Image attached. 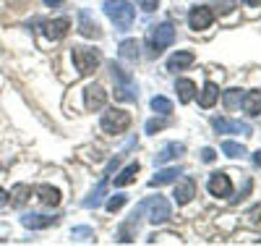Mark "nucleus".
Wrapping results in <instances>:
<instances>
[{
	"label": "nucleus",
	"mask_w": 261,
	"mask_h": 246,
	"mask_svg": "<svg viewBox=\"0 0 261 246\" xmlns=\"http://www.w3.org/2000/svg\"><path fill=\"white\" fill-rule=\"evenodd\" d=\"M105 13L110 16V21L118 27V32H128L136 21V8L130 3H125V0H107Z\"/></svg>",
	"instance_id": "obj_1"
},
{
	"label": "nucleus",
	"mask_w": 261,
	"mask_h": 246,
	"mask_svg": "<svg viewBox=\"0 0 261 246\" xmlns=\"http://www.w3.org/2000/svg\"><path fill=\"white\" fill-rule=\"evenodd\" d=\"M110 71H113V79H115V97H118V100H125V102L136 100L139 92H136L134 76H130L125 69H120V65H115V63L110 65Z\"/></svg>",
	"instance_id": "obj_2"
},
{
	"label": "nucleus",
	"mask_w": 261,
	"mask_h": 246,
	"mask_svg": "<svg viewBox=\"0 0 261 246\" xmlns=\"http://www.w3.org/2000/svg\"><path fill=\"white\" fill-rule=\"evenodd\" d=\"M146 39H149V48H151V53L160 55L165 48H170V44L175 42V29H172V24H160V27H151V29H149V34H146Z\"/></svg>",
	"instance_id": "obj_3"
},
{
	"label": "nucleus",
	"mask_w": 261,
	"mask_h": 246,
	"mask_svg": "<svg viewBox=\"0 0 261 246\" xmlns=\"http://www.w3.org/2000/svg\"><path fill=\"white\" fill-rule=\"evenodd\" d=\"M73 63H76L79 74H92L102 63V55L99 50H92V48H73Z\"/></svg>",
	"instance_id": "obj_4"
},
{
	"label": "nucleus",
	"mask_w": 261,
	"mask_h": 246,
	"mask_svg": "<svg viewBox=\"0 0 261 246\" xmlns=\"http://www.w3.org/2000/svg\"><path fill=\"white\" fill-rule=\"evenodd\" d=\"M128 126H130V116L125 110L113 107L102 116V131H107V133H123V131H128Z\"/></svg>",
	"instance_id": "obj_5"
},
{
	"label": "nucleus",
	"mask_w": 261,
	"mask_h": 246,
	"mask_svg": "<svg viewBox=\"0 0 261 246\" xmlns=\"http://www.w3.org/2000/svg\"><path fill=\"white\" fill-rule=\"evenodd\" d=\"M144 210H149V220L160 226V222H167L170 220V202L162 196H151L144 202Z\"/></svg>",
	"instance_id": "obj_6"
},
{
	"label": "nucleus",
	"mask_w": 261,
	"mask_h": 246,
	"mask_svg": "<svg viewBox=\"0 0 261 246\" xmlns=\"http://www.w3.org/2000/svg\"><path fill=\"white\" fill-rule=\"evenodd\" d=\"M217 133H243V137H251V126L241 123V121H230V118H214L212 121Z\"/></svg>",
	"instance_id": "obj_7"
},
{
	"label": "nucleus",
	"mask_w": 261,
	"mask_h": 246,
	"mask_svg": "<svg viewBox=\"0 0 261 246\" xmlns=\"http://www.w3.org/2000/svg\"><path fill=\"white\" fill-rule=\"evenodd\" d=\"M212 21H214V13H212V8H206V6L193 8V11H191V16H188V24H191V29H193V32L209 29V27H212Z\"/></svg>",
	"instance_id": "obj_8"
},
{
	"label": "nucleus",
	"mask_w": 261,
	"mask_h": 246,
	"mask_svg": "<svg viewBox=\"0 0 261 246\" xmlns=\"http://www.w3.org/2000/svg\"><path fill=\"white\" fill-rule=\"evenodd\" d=\"M42 29H45V37H47V39L58 42V39H63L65 34H68V29H71V21H68V18L45 21V24H42Z\"/></svg>",
	"instance_id": "obj_9"
},
{
	"label": "nucleus",
	"mask_w": 261,
	"mask_h": 246,
	"mask_svg": "<svg viewBox=\"0 0 261 246\" xmlns=\"http://www.w3.org/2000/svg\"><path fill=\"white\" fill-rule=\"evenodd\" d=\"M84 102H86V110H99L107 102V92L99 84H92V86H86V92H84Z\"/></svg>",
	"instance_id": "obj_10"
},
{
	"label": "nucleus",
	"mask_w": 261,
	"mask_h": 246,
	"mask_svg": "<svg viewBox=\"0 0 261 246\" xmlns=\"http://www.w3.org/2000/svg\"><path fill=\"white\" fill-rule=\"evenodd\" d=\"M209 191L214 194V196H230V191H232V184H230V175H225V173H214L212 178H209Z\"/></svg>",
	"instance_id": "obj_11"
},
{
	"label": "nucleus",
	"mask_w": 261,
	"mask_h": 246,
	"mask_svg": "<svg viewBox=\"0 0 261 246\" xmlns=\"http://www.w3.org/2000/svg\"><path fill=\"white\" fill-rule=\"evenodd\" d=\"M193 194H196V184H193V178H183V181L175 186V202L178 205H188L191 199H193Z\"/></svg>",
	"instance_id": "obj_12"
},
{
	"label": "nucleus",
	"mask_w": 261,
	"mask_h": 246,
	"mask_svg": "<svg viewBox=\"0 0 261 246\" xmlns=\"http://www.w3.org/2000/svg\"><path fill=\"white\" fill-rule=\"evenodd\" d=\"M193 60H196V55L191 50H180L167 60V71H183V69H188V65H193Z\"/></svg>",
	"instance_id": "obj_13"
},
{
	"label": "nucleus",
	"mask_w": 261,
	"mask_h": 246,
	"mask_svg": "<svg viewBox=\"0 0 261 246\" xmlns=\"http://www.w3.org/2000/svg\"><path fill=\"white\" fill-rule=\"evenodd\" d=\"M34 194H37V199H39L45 207H58V205H60V191L53 189V186H37Z\"/></svg>",
	"instance_id": "obj_14"
},
{
	"label": "nucleus",
	"mask_w": 261,
	"mask_h": 246,
	"mask_svg": "<svg viewBox=\"0 0 261 246\" xmlns=\"http://www.w3.org/2000/svg\"><path fill=\"white\" fill-rule=\"evenodd\" d=\"M21 222H24L27 228H32V231H39V228L55 226L58 217H47V215H24V217H21Z\"/></svg>",
	"instance_id": "obj_15"
},
{
	"label": "nucleus",
	"mask_w": 261,
	"mask_h": 246,
	"mask_svg": "<svg viewBox=\"0 0 261 246\" xmlns=\"http://www.w3.org/2000/svg\"><path fill=\"white\" fill-rule=\"evenodd\" d=\"M186 152V147L183 144H178V142H172V144H167V147H162V152L154 158V163L157 165H165V163H170V160H175V158H180V154Z\"/></svg>",
	"instance_id": "obj_16"
},
{
	"label": "nucleus",
	"mask_w": 261,
	"mask_h": 246,
	"mask_svg": "<svg viewBox=\"0 0 261 246\" xmlns=\"http://www.w3.org/2000/svg\"><path fill=\"white\" fill-rule=\"evenodd\" d=\"M79 32H81L84 37H89V39H99V37H102V29H99V24H97V21H92L86 11L81 13V24H79Z\"/></svg>",
	"instance_id": "obj_17"
},
{
	"label": "nucleus",
	"mask_w": 261,
	"mask_h": 246,
	"mask_svg": "<svg viewBox=\"0 0 261 246\" xmlns=\"http://www.w3.org/2000/svg\"><path fill=\"white\" fill-rule=\"evenodd\" d=\"M107 178H110V175H102V181L97 184V189L84 199V207H86V210H92V207H99V205H102L105 191H107Z\"/></svg>",
	"instance_id": "obj_18"
},
{
	"label": "nucleus",
	"mask_w": 261,
	"mask_h": 246,
	"mask_svg": "<svg viewBox=\"0 0 261 246\" xmlns=\"http://www.w3.org/2000/svg\"><path fill=\"white\" fill-rule=\"evenodd\" d=\"M178 175H180L178 168H162L160 173H154V178L149 181V186H165V184H172V181H178Z\"/></svg>",
	"instance_id": "obj_19"
},
{
	"label": "nucleus",
	"mask_w": 261,
	"mask_h": 246,
	"mask_svg": "<svg viewBox=\"0 0 261 246\" xmlns=\"http://www.w3.org/2000/svg\"><path fill=\"white\" fill-rule=\"evenodd\" d=\"M243 110L248 116H258L261 113V89H256V92H248V95H243Z\"/></svg>",
	"instance_id": "obj_20"
},
{
	"label": "nucleus",
	"mask_w": 261,
	"mask_h": 246,
	"mask_svg": "<svg viewBox=\"0 0 261 246\" xmlns=\"http://www.w3.org/2000/svg\"><path fill=\"white\" fill-rule=\"evenodd\" d=\"M217 97H220V89H217V84H214V81H206V84H204V92H201V97H199V105H201L204 110H209V107L217 102Z\"/></svg>",
	"instance_id": "obj_21"
},
{
	"label": "nucleus",
	"mask_w": 261,
	"mask_h": 246,
	"mask_svg": "<svg viewBox=\"0 0 261 246\" xmlns=\"http://www.w3.org/2000/svg\"><path fill=\"white\" fill-rule=\"evenodd\" d=\"M175 89H178L180 102H191L193 95H196V84H193L191 79H178V81H175Z\"/></svg>",
	"instance_id": "obj_22"
},
{
	"label": "nucleus",
	"mask_w": 261,
	"mask_h": 246,
	"mask_svg": "<svg viewBox=\"0 0 261 246\" xmlns=\"http://www.w3.org/2000/svg\"><path fill=\"white\" fill-rule=\"evenodd\" d=\"M139 42L136 39H125V42H120V58L123 60H130V63H136L139 60Z\"/></svg>",
	"instance_id": "obj_23"
},
{
	"label": "nucleus",
	"mask_w": 261,
	"mask_h": 246,
	"mask_svg": "<svg viewBox=\"0 0 261 246\" xmlns=\"http://www.w3.org/2000/svg\"><path fill=\"white\" fill-rule=\"evenodd\" d=\"M136 173H139V163H130V165L115 178V186H128V184H134V181H136Z\"/></svg>",
	"instance_id": "obj_24"
},
{
	"label": "nucleus",
	"mask_w": 261,
	"mask_h": 246,
	"mask_svg": "<svg viewBox=\"0 0 261 246\" xmlns=\"http://www.w3.org/2000/svg\"><path fill=\"white\" fill-rule=\"evenodd\" d=\"M29 194H32V189H29L27 184L13 186V191H11V196H13V199H11V205H13V207H21V205L27 202V196H29Z\"/></svg>",
	"instance_id": "obj_25"
},
{
	"label": "nucleus",
	"mask_w": 261,
	"mask_h": 246,
	"mask_svg": "<svg viewBox=\"0 0 261 246\" xmlns=\"http://www.w3.org/2000/svg\"><path fill=\"white\" fill-rule=\"evenodd\" d=\"M151 110L160 116H170L172 113V102L167 97H151Z\"/></svg>",
	"instance_id": "obj_26"
},
{
	"label": "nucleus",
	"mask_w": 261,
	"mask_h": 246,
	"mask_svg": "<svg viewBox=\"0 0 261 246\" xmlns=\"http://www.w3.org/2000/svg\"><path fill=\"white\" fill-rule=\"evenodd\" d=\"M241 102H243L241 89H227V92H225V107H227V110H235Z\"/></svg>",
	"instance_id": "obj_27"
},
{
	"label": "nucleus",
	"mask_w": 261,
	"mask_h": 246,
	"mask_svg": "<svg viewBox=\"0 0 261 246\" xmlns=\"http://www.w3.org/2000/svg\"><path fill=\"white\" fill-rule=\"evenodd\" d=\"M222 152L227 154V158H243V154H246V147L238 144V142H222Z\"/></svg>",
	"instance_id": "obj_28"
},
{
	"label": "nucleus",
	"mask_w": 261,
	"mask_h": 246,
	"mask_svg": "<svg viewBox=\"0 0 261 246\" xmlns=\"http://www.w3.org/2000/svg\"><path fill=\"white\" fill-rule=\"evenodd\" d=\"M167 126V121H157V118H151V121H146V133H157V131H162Z\"/></svg>",
	"instance_id": "obj_29"
},
{
	"label": "nucleus",
	"mask_w": 261,
	"mask_h": 246,
	"mask_svg": "<svg viewBox=\"0 0 261 246\" xmlns=\"http://www.w3.org/2000/svg\"><path fill=\"white\" fill-rule=\"evenodd\" d=\"M123 205H125V196H123V194H118V196H113L110 202H107V210H110V212H118Z\"/></svg>",
	"instance_id": "obj_30"
},
{
	"label": "nucleus",
	"mask_w": 261,
	"mask_h": 246,
	"mask_svg": "<svg viewBox=\"0 0 261 246\" xmlns=\"http://www.w3.org/2000/svg\"><path fill=\"white\" fill-rule=\"evenodd\" d=\"M73 241H89V236H92V228H73Z\"/></svg>",
	"instance_id": "obj_31"
},
{
	"label": "nucleus",
	"mask_w": 261,
	"mask_h": 246,
	"mask_svg": "<svg viewBox=\"0 0 261 246\" xmlns=\"http://www.w3.org/2000/svg\"><path fill=\"white\" fill-rule=\"evenodd\" d=\"M130 226H134V222H130ZM130 226H123V228H120V241H123V243L134 241V228H130Z\"/></svg>",
	"instance_id": "obj_32"
},
{
	"label": "nucleus",
	"mask_w": 261,
	"mask_h": 246,
	"mask_svg": "<svg viewBox=\"0 0 261 246\" xmlns=\"http://www.w3.org/2000/svg\"><path fill=\"white\" fill-rule=\"evenodd\" d=\"M136 3H139V8H144V11L149 13V11H154V8H157L160 0H136Z\"/></svg>",
	"instance_id": "obj_33"
},
{
	"label": "nucleus",
	"mask_w": 261,
	"mask_h": 246,
	"mask_svg": "<svg viewBox=\"0 0 261 246\" xmlns=\"http://www.w3.org/2000/svg\"><path fill=\"white\" fill-rule=\"evenodd\" d=\"M214 158H217V152H214L212 147H206V149L201 152V160H204V163H214Z\"/></svg>",
	"instance_id": "obj_34"
},
{
	"label": "nucleus",
	"mask_w": 261,
	"mask_h": 246,
	"mask_svg": "<svg viewBox=\"0 0 261 246\" xmlns=\"http://www.w3.org/2000/svg\"><path fill=\"white\" fill-rule=\"evenodd\" d=\"M118 165H120V158H115V160H110V165H107V170H105V175H110V173H113V170H115Z\"/></svg>",
	"instance_id": "obj_35"
},
{
	"label": "nucleus",
	"mask_w": 261,
	"mask_h": 246,
	"mask_svg": "<svg viewBox=\"0 0 261 246\" xmlns=\"http://www.w3.org/2000/svg\"><path fill=\"white\" fill-rule=\"evenodd\" d=\"M6 202H8V194H6V191H3V189H0V207H3V205H6Z\"/></svg>",
	"instance_id": "obj_36"
},
{
	"label": "nucleus",
	"mask_w": 261,
	"mask_h": 246,
	"mask_svg": "<svg viewBox=\"0 0 261 246\" xmlns=\"http://www.w3.org/2000/svg\"><path fill=\"white\" fill-rule=\"evenodd\" d=\"M243 3H246V6H251V8H253V6H261V0H243Z\"/></svg>",
	"instance_id": "obj_37"
},
{
	"label": "nucleus",
	"mask_w": 261,
	"mask_h": 246,
	"mask_svg": "<svg viewBox=\"0 0 261 246\" xmlns=\"http://www.w3.org/2000/svg\"><path fill=\"white\" fill-rule=\"evenodd\" d=\"M253 163H256V165H261V149H258V152L253 154Z\"/></svg>",
	"instance_id": "obj_38"
},
{
	"label": "nucleus",
	"mask_w": 261,
	"mask_h": 246,
	"mask_svg": "<svg viewBox=\"0 0 261 246\" xmlns=\"http://www.w3.org/2000/svg\"><path fill=\"white\" fill-rule=\"evenodd\" d=\"M45 3H47V6H53V8H55V6H60V3H63V0H45Z\"/></svg>",
	"instance_id": "obj_39"
}]
</instances>
